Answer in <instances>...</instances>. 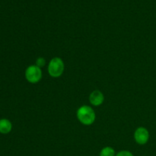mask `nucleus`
I'll return each instance as SVG.
<instances>
[{
	"label": "nucleus",
	"instance_id": "9",
	"mask_svg": "<svg viewBox=\"0 0 156 156\" xmlns=\"http://www.w3.org/2000/svg\"><path fill=\"white\" fill-rule=\"evenodd\" d=\"M115 156H134V155L131 152H129V151L122 150L120 151V152H117Z\"/></svg>",
	"mask_w": 156,
	"mask_h": 156
},
{
	"label": "nucleus",
	"instance_id": "5",
	"mask_svg": "<svg viewBox=\"0 0 156 156\" xmlns=\"http://www.w3.org/2000/svg\"><path fill=\"white\" fill-rule=\"evenodd\" d=\"M105 101V96L103 93L99 90H94L90 94L89 101L94 106H100Z\"/></svg>",
	"mask_w": 156,
	"mask_h": 156
},
{
	"label": "nucleus",
	"instance_id": "2",
	"mask_svg": "<svg viewBox=\"0 0 156 156\" xmlns=\"http://www.w3.org/2000/svg\"><path fill=\"white\" fill-rule=\"evenodd\" d=\"M65 66L62 59L59 57H54L50 61L48 65L49 75L53 78H59L63 73Z\"/></svg>",
	"mask_w": 156,
	"mask_h": 156
},
{
	"label": "nucleus",
	"instance_id": "6",
	"mask_svg": "<svg viewBox=\"0 0 156 156\" xmlns=\"http://www.w3.org/2000/svg\"><path fill=\"white\" fill-rule=\"evenodd\" d=\"M12 129V124L7 119L0 120V133L2 134H8Z\"/></svg>",
	"mask_w": 156,
	"mask_h": 156
},
{
	"label": "nucleus",
	"instance_id": "3",
	"mask_svg": "<svg viewBox=\"0 0 156 156\" xmlns=\"http://www.w3.org/2000/svg\"><path fill=\"white\" fill-rule=\"evenodd\" d=\"M25 78L28 82L36 84L42 79V71L40 67L36 65H31L25 70Z\"/></svg>",
	"mask_w": 156,
	"mask_h": 156
},
{
	"label": "nucleus",
	"instance_id": "8",
	"mask_svg": "<svg viewBox=\"0 0 156 156\" xmlns=\"http://www.w3.org/2000/svg\"><path fill=\"white\" fill-rule=\"evenodd\" d=\"M46 64V60L44 57H39L36 61V66H37L40 67H44Z\"/></svg>",
	"mask_w": 156,
	"mask_h": 156
},
{
	"label": "nucleus",
	"instance_id": "7",
	"mask_svg": "<svg viewBox=\"0 0 156 156\" xmlns=\"http://www.w3.org/2000/svg\"><path fill=\"white\" fill-rule=\"evenodd\" d=\"M100 156H115V150L111 146H106L101 150Z\"/></svg>",
	"mask_w": 156,
	"mask_h": 156
},
{
	"label": "nucleus",
	"instance_id": "1",
	"mask_svg": "<svg viewBox=\"0 0 156 156\" xmlns=\"http://www.w3.org/2000/svg\"><path fill=\"white\" fill-rule=\"evenodd\" d=\"M76 116L81 123L85 126L91 125L95 121V112L92 108L88 105H83L77 110Z\"/></svg>",
	"mask_w": 156,
	"mask_h": 156
},
{
	"label": "nucleus",
	"instance_id": "4",
	"mask_svg": "<svg viewBox=\"0 0 156 156\" xmlns=\"http://www.w3.org/2000/svg\"><path fill=\"white\" fill-rule=\"evenodd\" d=\"M134 140L139 145L146 144L149 140V133L146 128L140 126L136 129L134 133Z\"/></svg>",
	"mask_w": 156,
	"mask_h": 156
}]
</instances>
